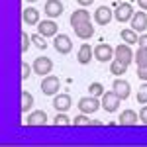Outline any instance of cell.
I'll list each match as a JSON object with an SVG mask.
<instances>
[{
	"label": "cell",
	"instance_id": "cell-1",
	"mask_svg": "<svg viewBox=\"0 0 147 147\" xmlns=\"http://www.w3.org/2000/svg\"><path fill=\"white\" fill-rule=\"evenodd\" d=\"M77 106H79V110H80L82 114H94V112H96V110L102 106V102L98 100L96 96H92V94H90V96H82Z\"/></svg>",
	"mask_w": 147,
	"mask_h": 147
},
{
	"label": "cell",
	"instance_id": "cell-2",
	"mask_svg": "<svg viewBox=\"0 0 147 147\" xmlns=\"http://www.w3.org/2000/svg\"><path fill=\"white\" fill-rule=\"evenodd\" d=\"M59 88H61V80L57 79V77H53V75L43 77V80H41V92H43V94L55 96L57 92H59Z\"/></svg>",
	"mask_w": 147,
	"mask_h": 147
},
{
	"label": "cell",
	"instance_id": "cell-3",
	"mask_svg": "<svg viewBox=\"0 0 147 147\" xmlns=\"http://www.w3.org/2000/svg\"><path fill=\"white\" fill-rule=\"evenodd\" d=\"M100 98H102V100H100L102 102V108H104L106 112H116V110H118V106H120V102H122V98H120L114 90L104 92Z\"/></svg>",
	"mask_w": 147,
	"mask_h": 147
},
{
	"label": "cell",
	"instance_id": "cell-4",
	"mask_svg": "<svg viewBox=\"0 0 147 147\" xmlns=\"http://www.w3.org/2000/svg\"><path fill=\"white\" fill-rule=\"evenodd\" d=\"M32 67H34L35 75H39V77H47V75L53 71V61H51L49 57H37Z\"/></svg>",
	"mask_w": 147,
	"mask_h": 147
},
{
	"label": "cell",
	"instance_id": "cell-5",
	"mask_svg": "<svg viewBox=\"0 0 147 147\" xmlns=\"http://www.w3.org/2000/svg\"><path fill=\"white\" fill-rule=\"evenodd\" d=\"M114 47H110L108 43H98V45L94 47V59L96 61H100V63H108V61H112L114 59Z\"/></svg>",
	"mask_w": 147,
	"mask_h": 147
},
{
	"label": "cell",
	"instance_id": "cell-6",
	"mask_svg": "<svg viewBox=\"0 0 147 147\" xmlns=\"http://www.w3.org/2000/svg\"><path fill=\"white\" fill-rule=\"evenodd\" d=\"M53 47L57 49V53L67 55V53H71V49H73V41H71V37L67 34H59L53 39Z\"/></svg>",
	"mask_w": 147,
	"mask_h": 147
},
{
	"label": "cell",
	"instance_id": "cell-7",
	"mask_svg": "<svg viewBox=\"0 0 147 147\" xmlns=\"http://www.w3.org/2000/svg\"><path fill=\"white\" fill-rule=\"evenodd\" d=\"M134 8H131V4H127V2H122L116 10H114V18L118 20L120 24H125V22H129L131 18H134Z\"/></svg>",
	"mask_w": 147,
	"mask_h": 147
},
{
	"label": "cell",
	"instance_id": "cell-8",
	"mask_svg": "<svg viewBox=\"0 0 147 147\" xmlns=\"http://www.w3.org/2000/svg\"><path fill=\"white\" fill-rule=\"evenodd\" d=\"M114 55H116V59H120L125 65H129L131 61H136V53L131 51V47L127 45V43H120V45L114 49Z\"/></svg>",
	"mask_w": 147,
	"mask_h": 147
},
{
	"label": "cell",
	"instance_id": "cell-9",
	"mask_svg": "<svg viewBox=\"0 0 147 147\" xmlns=\"http://www.w3.org/2000/svg\"><path fill=\"white\" fill-rule=\"evenodd\" d=\"M112 18H114V10H110L108 6H100L94 12V22L98 26H108L112 22Z\"/></svg>",
	"mask_w": 147,
	"mask_h": 147
},
{
	"label": "cell",
	"instance_id": "cell-10",
	"mask_svg": "<svg viewBox=\"0 0 147 147\" xmlns=\"http://www.w3.org/2000/svg\"><path fill=\"white\" fill-rule=\"evenodd\" d=\"M129 24H131V30H136L137 34H143V32L147 30V14L143 10L136 12L134 18L129 20Z\"/></svg>",
	"mask_w": 147,
	"mask_h": 147
},
{
	"label": "cell",
	"instance_id": "cell-11",
	"mask_svg": "<svg viewBox=\"0 0 147 147\" xmlns=\"http://www.w3.org/2000/svg\"><path fill=\"white\" fill-rule=\"evenodd\" d=\"M112 90L122 98V100H125L127 96H129V92H131V86H129V82L124 79H116L114 80V84H112Z\"/></svg>",
	"mask_w": 147,
	"mask_h": 147
},
{
	"label": "cell",
	"instance_id": "cell-12",
	"mask_svg": "<svg viewBox=\"0 0 147 147\" xmlns=\"http://www.w3.org/2000/svg\"><path fill=\"white\" fill-rule=\"evenodd\" d=\"M37 32L43 37H55L57 35V24L53 20H43L37 24Z\"/></svg>",
	"mask_w": 147,
	"mask_h": 147
},
{
	"label": "cell",
	"instance_id": "cell-13",
	"mask_svg": "<svg viewBox=\"0 0 147 147\" xmlns=\"http://www.w3.org/2000/svg\"><path fill=\"white\" fill-rule=\"evenodd\" d=\"M71 104H73V100L69 94H55V98H53V108L57 112H67Z\"/></svg>",
	"mask_w": 147,
	"mask_h": 147
},
{
	"label": "cell",
	"instance_id": "cell-14",
	"mask_svg": "<svg viewBox=\"0 0 147 147\" xmlns=\"http://www.w3.org/2000/svg\"><path fill=\"white\" fill-rule=\"evenodd\" d=\"M73 30H75V35L80 37V39H90L92 34H94V26L90 22H82L79 26H75Z\"/></svg>",
	"mask_w": 147,
	"mask_h": 147
},
{
	"label": "cell",
	"instance_id": "cell-15",
	"mask_svg": "<svg viewBox=\"0 0 147 147\" xmlns=\"http://www.w3.org/2000/svg\"><path fill=\"white\" fill-rule=\"evenodd\" d=\"M63 10H65V8H63V4H61L59 0H47L45 2V10L43 12H45L49 18H59V16L63 14Z\"/></svg>",
	"mask_w": 147,
	"mask_h": 147
},
{
	"label": "cell",
	"instance_id": "cell-16",
	"mask_svg": "<svg viewBox=\"0 0 147 147\" xmlns=\"http://www.w3.org/2000/svg\"><path fill=\"white\" fill-rule=\"evenodd\" d=\"M82 22H90V12L84 10V6H80L79 10H75L71 14V26L75 28V26H79Z\"/></svg>",
	"mask_w": 147,
	"mask_h": 147
},
{
	"label": "cell",
	"instance_id": "cell-17",
	"mask_svg": "<svg viewBox=\"0 0 147 147\" xmlns=\"http://www.w3.org/2000/svg\"><path fill=\"white\" fill-rule=\"evenodd\" d=\"M92 57H94V49H92V47L88 45V43L80 45L79 53H77V59H79V63H80V65H88Z\"/></svg>",
	"mask_w": 147,
	"mask_h": 147
},
{
	"label": "cell",
	"instance_id": "cell-18",
	"mask_svg": "<svg viewBox=\"0 0 147 147\" xmlns=\"http://www.w3.org/2000/svg\"><path fill=\"white\" fill-rule=\"evenodd\" d=\"M26 124L28 125H45L47 124V114L43 110H35V112H32L28 116Z\"/></svg>",
	"mask_w": 147,
	"mask_h": 147
},
{
	"label": "cell",
	"instance_id": "cell-19",
	"mask_svg": "<svg viewBox=\"0 0 147 147\" xmlns=\"http://www.w3.org/2000/svg\"><path fill=\"white\" fill-rule=\"evenodd\" d=\"M22 20L24 24H28V26H37L39 24V10H35V8H26L22 12Z\"/></svg>",
	"mask_w": 147,
	"mask_h": 147
},
{
	"label": "cell",
	"instance_id": "cell-20",
	"mask_svg": "<svg viewBox=\"0 0 147 147\" xmlns=\"http://www.w3.org/2000/svg\"><path fill=\"white\" fill-rule=\"evenodd\" d=\"M137 118H139V116H137L134 110H124L122 116L118 118V120H120L118 124H120V125H136L137 124Z\"/></svg>",
	"mask_w": 147,
	"mask_h": 147
},
{
	"label": "cell",
	"instance_id": "cell-21",
	"mask_svg": "<svg viewBox=\"0 0 147 147\" xmlns=\"http://www.w3.org/2000/svg\"><path fill=\"white\" fill-rule=\"evenodd\" d=\"M122 41H124V43H127V45H134V43H137V41H139L137 32H136V30H131V28H125V30H122Z\"/></svg>",
	"mask_w": 147,
	"mask_h": 147
},
{
	"label": "cell",
	"instance_id": "cell-22",
	"mask_svg": "<svg viewBox=\"0 0 147 147\" xmlns=\"http://www.w3.org/2000/svg\"><path fill=\"white\" fill-rule=\"evenodd\" d=\"M34 108V96L28 90H22V114H28Z\"/></svg>",
	"mask_w": 147,
	"mask_h": 147
},
{
	"label": "cell",
	"instance_id": "cell-23",
	"mask_svg": "<svg viewBox=\"0 0 147 147\" xmlns=\"http://www.w3.org/2000/svg\"><path fill=\"white\" fill-rule=\"evenodd\" d=\"M125 71H127V65H125V63H122L120 59H114L112 63H110V73H112V75H116V77L124 75Z\"/></svg>",
	"mask_w": 147,
	"mask_h": 147
},
{
	"label": "cell",
	"instance_id": "cell-24",
	"mask_svg": "<svg viewBox=\"0 0 147 147\" xmlns=\"http://www.w3.org/2000/svg\"><path fill=\"white\" fill-rule=\"evenodd\" d=\"M53 124L55 125H73V120L65 116V112H57V116L53 118Z\"/></svg>",
	"mask_w": 147,
	"mask_h": 147
},
{
	"label": "cell",
	"instance_id": "cell-25",
	"mask_svg": "<svg viewBox=\"0 0 147 147\" xmlns=\"http://www.w3.org/2000/svg\"><path fill=\"white\" fill-rule=\"evenodd\" d=\"M136 63H137V67H141V65H147V49H145V47H137Z\"/></svg>",
	"mask_w": 147,
	"mask_h": 147
},
{
	"label": "cell",
	"instance_id": "cell-26",
	"mask_svg": "<svg viewBox=\"0 0 147 147\" xmlns=\"http://www.w3.org/2000/svg\"><path fill=\"white\" fill-rule=\"evenodd\" d=\"M88 92H90L92 96H96V98H98V96H102V94H104V86H102V82H90V86H88Z\"/></svg>",
	"mask_w": 147,
	"mask_h": 147
},
{
	"label": "cell",
	"instance_id": "cell-27",
	"mask_svg": "<svg viewBox=\"0 0 147 147\" xmlns=\"http://www.w3.org/2000/svg\"><path fill=\"white\" fill-rule=\"evenodd\" d=\"M137 102L139 104H147V80L137 88Z\"/></svg>",
	"mask_w": 147,
	"mask_h": 147
},
{
	"label": "cell",
	"instance_id": "cell-28",
	"mask_svg": "<svg viewBox=\"0 0 147 147\" xmlns=\"http://www.w3.org/2000/svg\"><path fill=\"white\" fill-rule=\"evenodd\" d=\"M32 41H34V43H35L37 47H39V49H45V47H47V41H45V37H43L41 34L32 35Z\"/></svg>",
	"mask_w": 147,
	"mask_h": 147
},
{
	"label": "cell",
	"instance_id": "cell-29",
	"mask_svg": "<svg viewBox=\"0 0 147 147\" xmlns=\"http://www.w3.org/2000/svg\"><path fill=\"white\" fill-rule=\"evenodd\" d=\"M92 122L86 118V114H80V116H77L75 120H73V125H90Z\"/></svg>",
	"mask_w": 147,
	"mask_h": 147
},
{
	"label": "cell",
	"instance_id": "cell-30",
	"mask_svg": "<svg viewBox=\"0 0 147 147\" xmlns=\"http://www.w3.org/2000/svg\"><path fill=\"white\" fill-rule=\"evenodd\" d=\"M30 43H32V37L22 32V53H28V49H30Z\"/></svg>",
	"mask_w": 147,
	"mask_h": 147
},
{
	"label": "cell",
	"instance_id": "cell-31",
	"mask_svg": "<svg viewBox=\"0 0 147 147\" xmlns=\"http://www.w3.org/2000/svg\"><path fill=\"white\" fill-rule=\"evenodd\" d=\"M32 71H34V67H30L28 63H22V79L28 80V79H30V75H32Z\"/></svg>",
	"mask_w": 147,
	"mask_h": 147
},
{
	"label": "cell",
	"instance_id": "cell-32",
	"mask_svg": "<svg viewBox=\"0 0 147 147\" xmlns=\"http://www.w3.org/2000/svg\"><path fill=\"white\" fill-rule=\"evenodd\" d=\"M137 77L141 80H147V65H141V67H137Z\"/></svg>",
	"mask_w": 147,
	"mask_h": 147
},
{
	"label": "cell",
	"instance_id": "cell-33",
	"mask_svg": "<svg viewBox=\"0 0 147 147\" xmlns=\"http://www.w3.org/2000/svg\"><path fill=\"white\" fill-rule=\"evenodd\" d=\"M139 120H141V122L147 125V104L141 108V110H139Z\"/></svg>",
	"mask_w": 147,
	"mask_h": 147
},
{
	"label": "cell",
	"instance_id": "cell-34",
	"mask_svg": "<svg viewBox=\"0 0 147 147\" xmlns=\"http://www.w3.org/2000/svg\"><path fill=\"white\" fill-rule=\"evenodd\" d=\"M137 43H139V47H145V49H147V34H143V35H141Z\"/></svg>",
	"mask_w": 147,
	"mask_h": 147
},
{
	"label": "cell",
	"instance_id": "cell-35",
	"mask_svg": "<svg viewBox=\"0 0 147 147\" xmlns=\"http://www.w3.org/2000/svg\"><path fill=\"white\" fill-rule=\"evenodd\" d=\"M92 2H94V0H77V4H79V6H90Z\"/></svg>",
	"mask_w": 147,
	"mask_h": 147
},
{
	"label": "cell",
	"instance_id": "cell-36",
	"mask_svg": "<svg viewBox=\"0 0 147 147\" xmlns=\"http://www.w3.org/2000/svg\"><path fill=\"white\" fill-rule=\"evenodd\" d=\"M137 6H139L141 10H147V0H137Z\"/></svg>",
	"mask_w": 147,
	"mask_h": 147
},
{
	"label": "cell",
	"instance_id": "cell-37",
	"mask_svg": "<svg viewBox=\"0 0 147 147\" xmlns=\"http://www.w3.org/2000/svg\"><path fill=\"white\" fill-rule=\"evenodd\" d=\"M26 2H37V0H26Z\"/></svg>",
	"mask_w": 147,
	"mask_h": 147
}]
</instances>
